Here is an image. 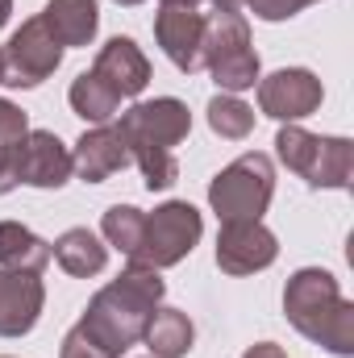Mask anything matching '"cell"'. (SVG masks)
Returning a JSON list of instances; mask_svg holds the SVG:
<instances>
[{
	"label": "cell",
	"mask_w": 354,
	"mask_h": 358,
	"mask_svg": "<svg viewBox=\"0 0 354 358\" xmlns=\"http://www.w3.org/2000/svg\"><path fill=\"white\" fill-rule=\"evenodd\" d=\"M159 300H163L159 271L129 263L108 287H100L88 300V308H84V317H80L76 329L104 358H121L134 342H142L146 321L159 308Z\"/></svg>",
	"instance_id": "cell-1"
},
{
	"label": "cell",
	"mask_w": 354,
	"mask_h": 358,
	"mask_svg": "<svg viewBox=\"0 0 354 358\" xmlns=\"http://www.w3.org/2000/svg\"><path fill=\"white\" fill-rule=\"evenodd\" d=\"M117 129H121V138L129 146V163L142 167L150 192H163V187L176 183V176H179L176 146L192 129V113H187L183 100H176V96L142 100V104L121 113Z\"/></svg>",
	"instance_id": "cell-2"
},
{
	"label": "cell",
	"mask_w": 354,
	"mask_h": 358,
	"mask_svg": "<svg viewBox=\"0 0 354 358\" xmlns=\"http://www.w3.org/2000/svg\"><path fill=\"white\" fill-rule=\"evenodd\" d=\"M283 313L309 342L325 346L330 355H354V304L342 296V287L330 271H296L283 287Z\"/></svg>",
	"instance_id": "cell-3"
},
{
	"label": "cell",
	"mask_w": 354,
	"mask_h": 358,
	"mask_svg": "<svg viewBox=\"0 0 354 358\" xmlns=\"http://www.w3.org/2000/svg\"><path fill=\"white\" fill-rule=\"evenodd\" d=\"M200 67L217 80L221 92H246L259 80V55L250 46V25L242 13H208L204 17V46Z\"/></svg>",
	"instance_id": "cell-4"
},
{
	"label": "cell",
	"mask_w": 354,
	"mask_h": 358,
	"mask_svg": "<svg viewBox=\"0 0 354 358\" xmlns=\"http://www.w3.org/2000/svg\"><path fill=\"white\" fill-rule=\"evenodd\" d=\"M275 150H279L288 171H296L313 187H334V192L351 187V171H354L351 138H321V134H309L300 125H283L275 134Z\"/></svg>",
	"instance_id": "cell-5"
},
{
	"label": "cell",
	"mask_w": 354,
	"mask_h": 358,
	"mask_svg": "<svg viewBox=\"0 0 354 358\" xmlns=\"http://www.w3.org/2000/svg\"><path fill=\"white\" fill-rule=\"evenodd\" d=\"M271 196H275V167L259 150L234 159L208 183V204L221 221H263Z\"/></svg>",
	"instance_id": "cell-6"
},
{
	"label": "cell",
	"mask_w": 354,
	"mask_h": 358,
	"mask_svg": "<svg viewBox=\"0 0 354 358\" xmlns=\"http://www.w3.org/2000/svg\"><path fill=\"white\" fill-rule=\"evenodd\" d=\"M200 229H204V221L187 200H167L142 221V246H138V255L129 263L155 267V271L176 267L179 259H187L192 246L200 242Z\"/></svg>",
	"instance_id": "cell-7"
},
{
	"label": "cell",
	"mask_w": 354,
	"mask_h": 358,
	"mask_svg": "<svg viewBox=\"0 0 354 358\" xmlns=\"http://www.w3.org/2000/svg\"><path fill=\"white\" fill-rule=\"evenodd\" d=\"M0 55H4V84H13V88H38L63 63V46L50 38V29L42 25V17H29L8 38V46Z\"/></svg>",
	"instance_id": "cell-8"
},
{
	"label": "cell",
	"mask_w": 354,
	"mask_h": 358,
	"mask_svg": "<svg viewBox=\"0 0 354 358\" xmlns=\"http://www.w3.org/2000/svg\"><path fill=\"white\" fill-rule=\"evenodd\" d=\"M321 96H325L321 80L304 67H283V71L259 80V108L275 121H288V125L313 117L321 108Z\"/></svg>",
	"instance_id": "cell-9"
},
{
	"label": "cell",
	"mask_w": 354,
	"mask_h": 358,
	"mask_svg": "<svg viewBox=\"0 0 354 358\" xmlns=\"http://www.w3.org/2000/svg\"><path fill=\"white\" fill-rule=\"evenodd\" d=\"M279 242L263 221H221L217 234V267L225 275H255L275 263Z\"/></svg>",
	"instance_id": "cell-10"
},
{
	"label": "cell",
	"mask_w": 354,
	"mask_h": 358,
	"mask_svg": "<svg viewBox=\"0 0 354 358\" xmlns=\"http://www.w3.org/2000/svg\"><path fill=\"white\" fill-rule=\"evenodd\" d=\"M155 38L163 55L176 63L183 76L200 67V46H204V13L183 0H163L155 13Z\"/></svg>",
	"instance_id": "cell-11"
},
{
	"label": "cell",
	"mask_w": 354,
	"mask_h": 358,
	"mask_svg": "<svg viewBox=\"0 0 354 358\" xmlns=\"http://www.w3.org/2000/svg\"><path fill=\"white\" fill-rule=\"evenodd\" d=\"M92 76L113 92L117 100H129V96H138V92L150 84V63H146V55L138 50L134 38H121L117 34V38H108L100 46V55L92 63Z\"/></svg>",
	"instance_id": "cell-12"
},
{
	"label": "cell",
	"mask_w": 354,
	"mask_h": 358,
	"mask_svg": "<svg viewBox=\"0 0 354 358\" xmlns=\"http://www.w3.org/2000/svg\"><path fill=\"white\" fill-rule=\"evenodd\" d=\"M46 304V287L34 271L0 267V338H21L38 325Z\"/></svg>",
	"instance_id": "cell-13"
},
{
	"label": "cell",
	"mask_w": 354,
	"mask_h": 358,
	"mask_svg": "<svg viewBox=\"0 0 354 358\" xmlns=\"http://www.w3.org/2000/svg\"><path fill=\"white\" fill-rule=\"evenodd\" d=\"M71 150L50 134V129H29L21 142V159H17V183L29 187H63L71 179Z\"/></svg>",
	"instance_id": "cell-14"
},
{
	"label": "cell",
	"mask_w": 354,
	"mask_h": 358,
	"mask_svg": "<svg viewBox=\"0 0 354 358\" xmlns=\"http://www.w3.org/2000/svg\"><path fill=\"white\" fill-rule=\"evenodd\" d=\"M71 167H76V176L84 179V183H104L113 171L129 167V146H125L121 129L117 125H96V129H88L76 142V150H71Z\"/></svg>",
	"instance_id": "cell-15"
},
{
	"label": "cell",
	"mask_w": 354,
	"mask_h": 358,
	"mask_svg": "<svg viewBox=\"0 0 354 358\" xmlns=\"http://www.w3.org/2000/svg\"><path fill=\"white\" fill-rule=\"evenodd\" d=\"M38 17L59 46H88L96 38V25H100L96 0H50Z\"/></svg>",
	"instance_id": "cell-16"
},
{
	"label": "cell",
	"mask_w": 354,
	"mask_h": 358,
	"mask_svg": "<svg viewBox=\"0 0 354 358\" xmlns=\"http://www.w3.org/2000/svg\"><path fill=\"white\" fill-rule=\"evenodd\" d=\"M55 255H50V242H42L34 229H25L21 221H0V267L4 271H38L46 267Z\"/></svg>",
	"instance_id": "cell-17"
},
{
	"label": "cell",
	"mask_w": 354,
	"mask_h": 358,
	"mask_svg": "<svg viewBox=\"0 0 354 358\" xmlns=\"http://www.w3.org/2000/svg\"><path fill=\"white\" fill-rule=\"evenodd\" d=\"M142 342L150 346L155 358H183L192 350V342H196V329H192L187 313H179V308H155L150 321H146Z\"/></svg>",
	"instance_id": "cell-18"
},
{
	"label": "cell",
	"mask_w": 354,
	"mask_h": 358,
	"mask_svg": "<svg viewBox=\"0 0 354 358\" xmlns=\"http://www.w3.org/2000/svg\"><path fill=\"white\" fill-rule=\"evenodd\" d=\"M50 255L59 259V267L67 271V275H80V279L100 275L104 263H108V246H104L92 229H67V234L50 246Z\"/></svg>",
	"instance_id": "cell-19"
},
{
	"label": "cell",
	"mask_w": 354,
	"mask_h": 358,
	"mask_svg": "<svg viewBox=\"0 0 354 358\" xmlns=\"http://www.w3.org/2000/svg\"><path fill=\"white\" fill-rule=\"evenodd\" d=\"M25 134H29L25 113L13 100H0V196L17 187V159H21Z\"/></svg>",
	"instance_id": "cell-20"
},
{
	"label": "cell",
	"mask_w": 354,
	"mask_h": 358,
	"mask_svg": "<svg viewBox=\"0 0 354 358\" xmlns=\"http://www.w3.org/2000/svg\"><path fill=\"white\" fill-rule=\"evenodd\" d=\"M67 100H71V108H76L84 121H92V125H108V121L117 117V108H121V100L104 88L92 71H84V76L71 84Z\"/></svg>",
	"instance_id": "cell-21"
},
{
	"label": "cell",
	"mask_w": 354,
	"mask_h": 358,
	"mask_svg": "<svg viewBox=\"0 0 354 358\" xmlns=\"http://www.w3.org/2000/svg\"><path fill=\"white\" fill-rule=\"evenodd\" d=\"M208 125H213V134L238 142V138H246L255 129V108L242 104L234 92H221V96L208 100Z\"/></svg>",
	"instance_id": "cell-22"
},
{
	"label": "cell",
	"mask_w": 354,
	"mask_h": 358,
	"mask_svg": "<svg viewBox=\"0 0 354 358\" xmlns=\"http://www.w3.org/2000/svg\"><path fill=\"white\" fill-rule=\"evenodd\" d=\"M142 221H146V213H142V208H134V204H113V208L104 213L100 229H104L108 246H117L125 259H134V255H138V246H142Z\"/></svg>",
	"instance_id": "cell-23"
},
{
	"label": "cell",
	"mask_w": 354,
	"mask_h": 358,
	"mask_svg": "<svg viewBox=\"0 0 354 358\" xmlns=\"http://www.w3.org/2000/svg\"><path fill=\"white\" fill-rule=\"evenodd\" d=\"M246 4H250V13L263 17V21H288V17H296L300 8L317 4V0H246Z\"/></svg>",
	"instance_id": "cell-24"
},
{
	"label": "cell",
	"mask_w": 354,
	"mask_h": 358,
	"mask_svg": "<svg viewBox=\"0 0 354 358\" xmlns=\"http://www.w3.org/2000/svg\"><path fill=\"white\" fill-rule=\"evenodd\" d=\"M59 358H104L96 346H92L88 338L80 334V329H71L67 338H63V350H59Z\"/></svg>",
	"instance_id": "cell-25"
},
{
	"label": "cell",
	"mask_w": 354,
	"mask_h": 358,
	"mask_svg": "<svg viewBox=\"0 0 354 358\" xmlns=\"http://www.w3.org/2000/svg\"><path fill=\"white\" fill-rule=\"evenodd\" d=\"M242 358H288V355H283L275 342H259V346H250V350H246Z\"/></svg>",
	"instance_id": "cell-26"
},
{
	"label": "cell",
	"mask_w": 354,
	"mask_h": 358,
	"mask_svg": "<svg viewBox=\"0 0 354 358\" xmlns=\"http://www.w3.org/2000/svg\"><path fill=\"white\" fill-rule=\"evenodd\" d=\"M183 4H196V8H200L204 0H183ZM208 4H213L217 13H238V4H246V0H208Z\"/></svg>",
	"instance_id": "cell-27"
},
{
	"label": "cell",
	"mask_w": 354,
	"mask_h": 358,
	"mask_svg": "<svg viewBox=\"0 0 354 358\" xmlns=\"http://www.w3.org/2000/svg\"><path fill=\"white\" fill-rule=\"evenodd\" d=\"M8 13H13V0H0V25L8 21Z\"/></svg>",
	"instance_id": "cell-28"
},
{
	"label": "cell",
	"mask_w": 354,
	"mask_h": 358,
	"mask_svg": "<svg viewBox=\"0 0 354 358\" xmlns=\"http://www.w3.org/2000/svg\"><path fill=\"white\" fill-rule=\"evenodd\" d=\"M0 84H4V55H0Z\"/></svg>",
	"instance_id": "cell-29"
},
{
	"label": "cell",
	"mask_w": 354,
	"mask_h": 358,
	"mask_svg": "<svg viewBox=\"0 0 354 358\" xmlns=\"http://www.w3.org/2000/svg\"><path fill=\"white\" fill-rule=\"evenodd\" d=\"M117 4H142V0H117Z\"/></svg>",
	"instance_id": "cell-30"
}]
</instances>
